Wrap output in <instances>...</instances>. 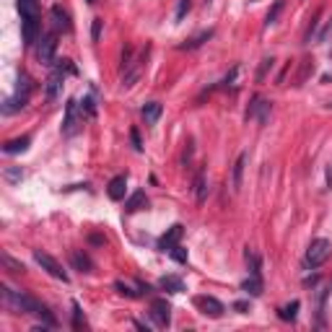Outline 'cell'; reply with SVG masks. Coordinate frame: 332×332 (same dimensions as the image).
Segmentation results:
<instances>
[{"label": "cell", "mask_w": 332, "mask_h": 332, "mask_svg": "<svg viewBox=\"0 0 332 332\" xmlns=\"http://www.w3.org/2000/svg\"><path fill=\"white\" fill-rule=\"evenodd\" d=\"M163 107L158 101H148L145 107H143V119H145V125H156L158 122V117H161Z\"/></svg>", "instance_id": "ffe728a7"}, {"label": "cell", "mask_w": 332, "mask_h": 332, "mask_svg": "<svg viewBox=\"0 0 332 332\" xmlns=\"http://www.w3.org/2000/svg\"><path fill=\"white\" fill-rule=\"evenodd\" d=\"M239 70H241V68H239V65H234V68H231V73L226 75V78H223L216 88H234V86H236V75H239Z\"/></svg>", "instance_id": "d6a6232c"}, {"label": "cell", "mask_w": 332, "mask_h": 332, "mask_svg": "<svg viewBox=\"0 0 332 332\" xmlns=\"http://www.w3.org/2000/svg\"><path fill=\"white\" fill-rule=\"evenodd\" d=\"M150 319L156 327H169L172 322V306L166 298H153L150 301Z\"/></svg>", "instance_id": "8992f818"}, {"label": "cell", "mask_w": 332, "mask_h": 332, "mask_svg": "<svg viewBox=\"0 0 332 332\" xmlns=\"http://www.w3.org/2000/svg\"><path fill=\"white\" fill-rule=\"evenodd\" d=\"M283 8H285V0H275L273 8H270V11H267V16H265V29H270L273 24H278V16L283 13Z\"/></svg>", "instance_id": "f1b7e54d"}, {"label": "cell", "mask_w": 332, "mask_h": 332, "mask_svg": "<svg viewBox=\"0 0 332 332\" xmlns=\"http://www.w3.org/2000/svg\"><path fill=\"white\" fill-rule=\"evenodd\" d=\"M101 26H104V21L101 19H94V26H91V39L94 42H99V37H101Z\"/></svg>", "instance_id": "ab89813d"}, {"label": "cell", "mask_w": 332, "mask_h": 332, "mask_svg": "<svg viewBox=\"0 0 332 332\" xmlns=\"http://www.w3.org/2000/svg\"><path fill=\"white\" fill-rule=\"evenodd\" d=\"M319 13L322 11H314V16H311V24H309V29H306V42H311V34H314V29H316V19H319Z\"/></svg>", "instance_id": "60d3db41"}, {"label": "cell", "mask_w": 332, "mask_h": 332, "mask_svg": "<svg viewBox=\"0 0 332 332\" xmlns=\"http://www.w3.org/2000/svg\"><path fill=\"white\" fill-rule=\"evenodd\" d=\"M83 107H86V112L91 114V117L96 114V109H94V101H91V99H83Z\"/></svg>", "instance_id": "ee69618b"}, {"label": "cell", "mask_w": 332, "mask_h": 332, "mask_svg": "<svg viewBox=\"0 0 332 332\" xmlns=\"http://www.w3.org/2000/svg\"><path fill=\"white\" fill-rule=\"evenodd\" d=\"M21 32H24V44L26 47H34V44L39 42V32H42L39 19H21Z\"/></svg>", "instance_id": "30bf717a"}, {"label": "cell", "mask_w": 332, "mask_h": 332, "mask_svg": "<svg viewBox=\"0 0 332 332\" xmlns=\"http://www.w3.org/2000/svg\"><path fill=\"white\" fill-rule=\"evenodd\" d=\"M63 81H65V73L55 68V73L50 75V81H47V99H50V101H55V99H57V94H60V86H63Z\"/></svg>", "instance_id": "9a60e30c"}, {"label": "cell", "mask_w": 332, "mask_h": 332, "mask_svg": "<svg viewBox=\"0 0 332 332\" xmlns=\"http://www.w3.org/2000/svg\"><path fill=\"white\" fill-rule=\"evenodd\" d=\"M55 52H57V37L55 34H44L37 42V57L42 65H55Z\"/></svg>", "instance_id": "5b68a950"}, {"label": "cell", "mask_w": 332, "mask_h": 332, "mask_svg": "<svg viewBox=\"0 0 332 332\" xmlns=\"http://www.w3.org/2000/svg\"><path fill=\"white\" fill-rule=\"evenodd\" d=\"M205 3H210V0H205Z\"/></svg>", "instance_id": "c3c4849f"}, {"label": "cell", "mask_w": 332, "mask_h": 332, "mask_svg": "<svg viewBox=\"0 0 332 332\" xmlns=\"http://www.w3.org/2000/svg\"><path fill=\"white\" fill-rule=\"evenodd\" d=\"M78 130V101L75 99H68L65 101V122H63V132L65 135H73Z\"/></svg>", "instance_id": "8fae6325"}, {"label": "cell", "mask_w": 332, "mask_h": 332, "mask_svg": "<svg viewBox=\"0 0 332 332\" xmlns=\"http://www.w3.org/2000/svg\"><path fill=\"white\" fill-rule=\"evenodd\" d=\"M158 288H163L166 293H182L185 283H182V278H177V275H163L158 280Z\"/></svg>", "instance_id": "e0dca14e"}, {"label": "cell", "mask_w": 332, "mask_h": 332, "mask_svg": "<svg viewBox=\"0 0 332 332\" xmlns=\"http://www.w3.org/2000/svg\"><path fill=\"white\" fill-rule=\"evenodd\" d=\"M6 179H8L11 185L21 182V179H24V172H21V166H8V169H6Z\"/></svg>", "instance_id": "836d02e7"}, {"label": "cell", "mask_w": 332, "mask_h": 332, "mask_svg": "<svg viewBox=\"0 0 332 332\" xmlns=\"http://www.w3.org/2000/svg\"><path fill=\"white\" fill-rule=\"evenodd\" d=\"M216 32H213V29H208V32H200L198 37H192V39H187L185 44H182V50H198V47H203V44L210 39V37H213Z\"/></svg>", "instance_id": "4316f807"}, {"label": "cell", "mask_w": 332, "mask_h": 332, "mask_svg": "<svg viewBox=\"0 0 332 332\" xmlns=\"http://www.w3.org/2000/svg\"><path fill=\"white\" fill-rule=\"evenodd\" d=\"M88 241H91V244H104L107 239H104V236H99V234H91V236H88Z\"/></svg>", "instance_id": "f6af8a7d"}, {"label": "cell", "mask_w": 332, "mask_h": 332, "mask_svg": "<svg viewBox=\"0 0 332 332\" xmlns=\"http://www.w3.org/2000/svg\"><path fill=\"white\" fill-rule=\"evenodd\" d=\"M247 161H249V153L244 150V153H239V158H236V163H234V169H231V187H234V192L241 190V177H244V166H247Z\"/></svg>", "instance_id": "4fadbf2b"}, {"label": "cell", "mask_w": 332, "mask_h": 332, "mask_svg": "<svg viewBox=\"0 0 332 332\" xmlns=\"http://www.w3.org/2000/svg\"><path fill=\"white\" fill-rule=\"evenodd\" d=\"M244 262H247V270H249V275H260L262 273V260L254 254L249 247L244 249Z\"/></svg>", "instance_id": "cb8c5ba5"}, {"label": "cell", "mask_w": 332, "mask_h": 332, "mask_svg": "<svg viewBox=\"0 0 332 332\" xmlns=\"http://www.w3.org/2000/svg\"><path fill=\"white\" fill-rule=\"evenodd\" d=\"M83 324H86V319H83L81 306H78V304H73V327H75V329H81Z\"/></svg>", "instance_id": "8d00e7d4"}, {"label": "cell", "mask_w": 332, "mask_h": 332, "mask_svg": "<svg viewBox=\"0 0 332 332\" xmlns=\"http://www.w3.org/2000/svg\"><path fill=\"white\" fill-rule=\"evenodd\" d=\"M29 145H32V138H29V135H21V138L8 140V143L3 145V150H6V153H24Z\"/></svg>", "instance_id": "44dd1931"}, {"label": "cell", "mask_w": 332, "mask_h": 332, "mask_svg": "<svg viewBox=\"0 0 332 332\" xmlns=\"http://www.w3.org/2000/svg\"><path fill=\"white\" fill-rule=\"evenodd\" d=\"M234 309H236V311H241V314H247V311H249V304H247V301H236Z\"/></svg>", "instance_id": "7bdbcfd3"}, {"label": "cell", "mask_w": 332, "mask_h": 332, "mask_svg": "<svg viewBox=\"0 0 332 332\" xmlns=\"http://www.w3.org/2000/svg\"><path fill=\"white\" fill-rule=\"evenodd\" d=\"M32 91H34V81L29 78V75L21 70L19 73V86H16V94H21V96H32Z\"/></svg>", "instance_id": "f546056e"}, {"label": "cell", "mask_w": 332, "mask_h": 332, "mask_svg": "<svg viewBox=\"0 0 332 332\" xmlns=\"http://www.w3.org/2000/svg\"><path fill=\"white\" fill-rule=\"evenodd\" d=\"M195 306H198L205 316H213V319H218V316L226 311L223 304L218 298H213V296H195Z\"/></svg>", "instance_id": "ba28073f"}, {"label": "cell", "mask_w": 332, "mask_h": 332, "mask_svg": "<svg viewBox=\"0 0 332 332\" xmlns=\"http://www.w3.org/2000/svg\"><path fill=\"white\" fill-rule=\"evenodd\" d=\"M21 19H39V3L37 0H19Z\"/></svg>", "instance_id": "d4e9b609"}, {"label": "cell", "mask_w": 332, "mask_h": 332, "mask_svg": "<svg viewBox=\"0 0 332 332\" xmlns=\"http://www.w3.org/2000/svg\"><path fill=\"white\" fill-rule=\"evenodd\" d=\"M192 153H195V145H192V140H190V143H187V148H185V153H182V163H185V166H190Z\"/></svg>", "instance_id": "b9f144b4"}, {"label": "cell", "mask_w": 332, "mask_h": 332, "mask_svg": "<svg viewBox=\"0 0 332 332\" xmlns=\"http://www.w3.org/2000/svg\"><path fill=\"white\" fill-rule=\"evenodd\" d=\"M195 198H198V203H205V198H208L205 166H200V169H198V174H195Z\"/></svg>", "instance_id": "ac0fdd59"}, {"label": "cell", "mask_w": 332, "mask_h": 332, "mask_svg": "<svg viewBox=\"0 0 332 332\" xmlns=\"http://www.w3.org/2000/svg\"><path fill=\"white\" fill-rule=\"evenodd\" d=\"M70 265L78 270V273H94V262H91V257H88L86 252H81V249L70 252Z\"/></svg>", "instance_id": "5bb4252c"}, {"label": "cell", "mask_w": 332, "mask_h": 332, "mask_svg": "<svg viewBox=\"0 0 332 332\" xmlns=\"http://www.w3.org/2000/svg\"><path fill=\"white\" fill-rule=\"evenodd\" d=\"M273 65H275V60H273V57H265L262 65H260V70H257V81H265L267 70H273Z\"/></svg>", "instance_id": "d590c367"}, {"label": "cell", "mask_w": 332, "mask_h": 332, "mask_svg": "<svg viewBox=\"0 0 332 332\" xmlns=\"http://www.w3.org/2000/svg\"><path fill=\"white\" fill-rule=\"evenodd\" d=\"M0 262H3V267L8 270V273H13V275H21V273H26V267H24L21 262H16V260H13L8 252H3V254H0Z\"/></svg>", "instance_id": "83f0119b"}, {"label": "cell", "mask_w": 332, "mask_h": 332, "mask_svg": "<svg viewBox=\"0 0 332 332\" xmlns=\"http://www.w3.org/2000/svg\"><path fill=\"white\" fill-rule=\"evenodd\" d=\"M29 104V96H21V94H16V96H11V99H6L3 101V114H13V112H19V109H24Z\"/></svg>", "instance_id": "7402d4cb"}, {"label": "cell", "mask_w": 332, "mask_h": 332, "mask_svg": "<svg viewBox=\"0 0 332 332\" xmlns=\"http://www.w3.org/2000/svg\"><path fill=\"white\" fill-rule=\"evenodd\" d=\"M169 254H172V257H174L177 262H182V265H187V249H185L182 244H177V247H174V249H172Z\"/></svg>", "instance_id": "74e56055"}, {"label": "cell", "mask_w": 332, "mask_h": 332, "mask_svg": "<svg viewBox=\"0 0 332 332\" xmlns=\"http://www.w3.org/2000/svg\"><path fill=\"white\" fill-rule=\"evenodd\" d=\"M3 301L8 306H13L16 311H21V314H34V316H42L44 322H47L50 327H55L57 324V319L52 316V311L42 304V301H37L34 296H29V293H21V291H13V288H8V285H3Z\"/></svg>", "instance_id": "6da1fadb"}, {"label": "cell", "mask_w": 332, "mask_h": 332, "mask_svg": "<svg viewBox=\"0 0 332 332\" xmlns=\"http://www.w3.org/2000/svg\"><path fill=\"white\" fill-rule=\"evenodd\" d=\"M86 3H91V6H94V3H96V0H86Z\"/></svg>", "instance_id": "7dc6e473"}, {"label": "cell", "mask_w": 332, "mask_h": 332, "mask_svg": "<svg viewBox=\"0 0 332 332\" xmlns=\"http://www.w3.org/2000/svg\"><path fill=\"white\" fill-rule=\"evenodd\" d=\"M311 73H314V60L311 57H304V60H301V68H298V75H296V83L293 86H304Z\"/></svg>", "instance_id": "484cf974"}, {"label": "cell", "mask_w": 332, "mask_h": 332, "mask_svg": "<svg viewBox=\"0 0 332 332\" xmlns=\"http://www.w3.org/2000/svg\"><path fill=\"white\" fill-rule=\"evenodd\" d=\"M190 8H192V0H179V6H177V13H174V19H177V24L182 21L187 13H190Z\"/></svg>", "instance_id": "e575fe53"}, {"label": "cell", "mask_w": 332, "mask_h": 332, "mask_svg": "<svg viewBox=\"0 0 332 332\" xmlns=\"http://www.w3.org/2000/svg\"><path fill=\"white\" fill-rule=\"evenodd\" d=\"M329 254H332V244L327 239H314L309 249H306V257H304V265L316 270V267H322L327 260H329Z\"/></svg>", "instance_id": "7a4b0ae2"}, {"label": "cell", "mask_w": 332, "mask_h": 332, "mask_svg": "<svg viewBox=\"0 0 332 332\" xmlns=\"http://www.w3.org/2000/svg\"><path fill=\"white\" fill-rule=\"evenodd\" d=\"M130 140H132V148L140 153V150H143V143H140V132H138V127H132V130H130Z\"/></svg>", "instance_id": "f35d334b"}, {"label": "cell", "mask_w": 332, "mask_h": 332, "mask_svg": "<svg viewBox=\"0 0 332 332\" xmlns=\"http://www.w3.org/2000/svg\"><path fill=\"white\" fill-rule=\"evenodd\" d=\"M241 291L247 296H260L262 293V278L260 275H249L244 283H241Z\"/></svg>", "instance_id": "603a6c76"}, {"label": "cell", "mask_w": 332, "mask_h": 332, "mask_svg": "<svg viewBox=\"0 0 332 332\" xmlns=\"http://www.w3.org/2000/svg\"><path fill=\"white\" fill-rule=\"evenodd\" d=\"M327 187H332V166L327 169Z\"/></svg>", "instance_id": "bcb514c9"}, {"label": "cell", "mask_w": 332, "mask_h": 332, "mask_svg": "<svg viewBox=\"0 0 332 332\" xmlns=\"http://www.w3.org/2000/svg\"><path fill=\"white\" fill-rule=\"evenodd\" d=\"M298 301H291V304H285V306H280L278 309V316H280V319L283 322H293L296 319V314H298Z\"/></svg>", "instance_id": "4dcf8cb0"}, {"label": "cell", "mask_w": 332, "mask_h": 332, "mask_svg": "<svg viewBox=\"0 0 332 332\" xmlns=\"http://www.w3.org/2000/svg\"><path fill=\"white\" fill-rule=\"evenodd\" d=\"M125 192H127V177H125V174H119V177H114L112 182H109L107 195H109V200L119 203V200H125Z\"/></svg>", "instance_id": "7c38bea8"}, {"label": "cell", "mask_w": 332, "mask_h": 332, "mask_svg": "<svg viewBox=\"0 0 332 332\" xmlns=\"http://www.w3.org/2000/svg\"><path fill=\"white\" fill-rule=\"evenodd\" d=\"M270 112H273V101H267L262 96H254L252 104H249V109H247V119H257L260 125H265Z\"/></svg>", "instance_id": "52a82bcc"}, {"label": "cell", "mask_w": 332, "mask_h": 332, "mask_svg": "<svg viewBox=\"0 0 332 332\" xmlns=\"http://www.w3.org/2000/svg\"><path fill=\"white\" fill-rule=\"evenodd\" d=\"M34 260H37V265H39L42 270H47V273H50L52 278L63 280V283H68V273L63 270V265H60V262L52 257V254L42 252V249H34Z\"/></svg>", "instance_id": "277c9868"}, {"label": "cell", "mask_w": 332, "mask_h": 332, "mask_svg": "<svg viewBox=\"0 0 332 332\" xmlns=\"http://www.w3.org/2000/svg\"><path fill=\"white\" fill-rule=\"evenodd\" d=\"M50 16H52V24H55V29H60V32H70V16L60 8V6H52V11H50Z\"/></svg>", "instance_id": "2e32d148"}, {"label": "cell", "mask_w": 332, "mask_h": 332, "mask_svg": "<svg viewBox=\"0 0 332 332\" xmlns=\"http://www.w3.org/2000/svg\"><path fill=\"white\" fill-rule=\"evenodd\" d=\"M148 52H150V47H145L138 57H132V63L122 70V86H125V88H132L135 83L140 81L143 68H145V60H148Z\"/></svg>", "instance_id": "3957f363"}, {"label": "cell", "mask_w": 332, "mask_h": 332, "mask_svg": "<svg viewBox=\"0 0 332 332\" xmlns=\"http://www.w3.org/2000/svg\"><path fill=\"white\" fill-rule=\"evenodd\" d=\"M182 236H185V226H182V223H174L172 229L158 239V249H161V252H172V249L179 244V241H182Z\"/></svg>", "instance_id": "9c48e42d"}, {"label": "cell", "mask_w": 332, "mask_h": 332, "mask_svg": "<svg viewBox=\"0 0 332 332\" xmlns=\"http://www.w3.org/2000/svg\"><path fill=\"white\" fill-rule=\"evenodd\" d=\"M145 205H148V198H145L143 190L132 192L130 198L125 200V210H127V213H135V210H140V208H145Z\"/></svg>", "instance_id": "d6986e66"}, {"label": "cell", "mask_w": 332, "mask_h": 332, "mask_svg": "<svg viewBox=\"0 0 332 332\" xmlns=\"http://www.w3.org/2000/svg\"><path fill=\"white\" fill-rule=\"evenodd\" d=\"M114 291L122 293V296H127V298H138V296H140V291H132L125 280H117V283H114Z\"/></svg>", "instance_id": "1f68e13d"}]
</instances>
